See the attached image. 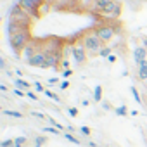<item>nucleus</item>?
Returning <instances> with one entry per match:
<instances>
[{
	"label": "nucleus",
	"mask_w": 147,
	"mask_h": 147,
	"mask_svg": "<svg viewBox=\"0 0 147 147\" xmlns=\"http://www.w3.org/2000/svg\"><path fill=\"white\" fill-rule=\"evenodd\" d=\"M26 64L31 66V67H42V69H45V67H47V54H45L43 50H38Z\"/></svg>",
	"instance_id": "nucleus-8"
},
{
	"label": "nucleus",
	"mask_w": 147,
	"mask_h": 147,
	"mask_svg": "<svg viewBox=\"0 0 147 147\" xmlns=\"http://www.w3.org/2000/svg\"><path fill=\"white\" fill-rule=\"evenodd\" d=\"M67 114L73 116V118H76V116H78V109H76V107H69V109H67Z\"/></svg>",
	"instance_id": "nucleus-31"
},
{
	"label": "nucleus",
	"mask_w": 147,
	"mask_h": 147,
	"mask_svg": "<svg viewBox=\"0 0 147 147\" xmlns=\"http://www.w3.org/2000/svg\"><path fill=\"white\" fill-rule=\"evenodd\" d=\"M14 73L18 75V78H23V75H24V73H23L21 69H14Z\"/></svg>",
	"instance_id": "nucleus-39"
},
{
	"label": "nucleus",
	"mask_w": 147,
	"mask_h": 147,
	"mask_svg": "<svg viewBox=\"0 0 147 147\" xmlns=\"http://www.w3.org/2000/svg\"><path fill=\"white\" fill-rule=\"evenodd\" d=\"M147 59V47H137L135 50H133V61H135V64H138V62H142V61H145Z\"/></svg>",
	"instance_id": "nucleus-10"
},
{
	"label": "nucleus",
	"mask_w": 147,
	"mask_h": 147,
	"mask_svg": "<svg viewBox=\"0 0 147 147\" xmlns=\"http://www.w3.org/2000/svg\"><path fill=\"white\" fill-rule=\"evenodd\" d=\"M85 49H87V52L90 54V55H99V52H100V49L104 47V43L100 42V38L94 33V31H90V33H87L83 38H82V42H80Z\"/></svg>",
	"instance_id": "nucleus-2"
},
{
	"label": "nucleus",
	"mask_w": 147,
	"mask_h": 147,
	"mask_svg": "<svg viewBox=\"0 0 147 147\" xmlns=\"http://www.w3.org/2000/svg\"><path fill=\"white\" fill-rule=\"evenodd\" d=\"M49 83H50V85H57V83H59V78H57V76H54V78H49Z\"/></svg>",
	"instance_id": "nucleus-37"
},
{
	"label": "nucleus",
	"mask_w": 147,
	"mask_h": 147,
	"mask_svg": "<svg viewBox=\"0 0 147 147\" xmlns=\"http://www.w3.org/2000/svg\"><path fill=\"white\" fill-rule=\"evenodd\" d=\"M33 87H35V90H36L38 94H45V90H47V88H45L40 82H35V83H33Z\"/></svg>",
	"instance_id": "nucleus-25"
},
{
	"label": "nucleus",
	"mask_w": 147,
	"mask_h": 147,
	"mask_svg": "<svg viewBox=\"0 0 147 147\" xmlns=\"http://www.w3.org/2000/svg\"><path fill=\"white\" fill-rule=\"evenodd\" d=\"M71 54H73V59H75L76 64H85L87 59H88V52L87 49L82 45V43H76L71 47Z\"/></svg>",
	"instance_id": "nucleus-5"
},
{
	"label": "nucleus",
	"mask_w": 147,
	"mask_h": 147,
	"mask_svg": "<svg viewBox=\"0 0 147 147\" xmlns=\"http://www.w3.org/2000/svg\"><path fill=\"white\" fill-rule=\"evenodd\" d=\"M94 100L95 102H100L102 100V87L100 85H97L95 90H94Z\"/></svg>",
	"instance_id": "nucleus-18"
},
{
	"label": "nucleus",
	"mask_w": 147,
	"mask_h": 147,
	"mask_svg": "<svg viewBox=\"0 0 147 147\" xmlns=\"http://www.w3.org/2000/svg\"><path fill=\"white\" fill-rule=\"evenodd\" d=\"M0 67L5 69V59H0Z\"/></svg>",
	"instance_id": "nucleus-42"
},
{
	"label": "nucleus",
	"mask_w": 147,
	"mask_h": 147,
	"mask_svg": "<svg viewBox=\"0 0 147 147\" xmlns=\"http://www.w3.org/2000/svg\"><path fill=\"white\" fill-rule=\"evenodd\" d=\"M94 33L100 38L102 43H107V42H111V40L114 38L116 30H114L113 24H100V26H97V28L94 30Z\"/></svg>",
	"instance_id": "nucleus-4"
},
{
	"label": "nucleus",
	"mask_w": 147,
	"mask_h": 147,
	"mask_svg": "<svg viewBox=\"0 0 147 147\" xmlns=\"http://www.w3.org/2000/svg\"><path fill=\"white\" fill-rule=\"evenodd\" d=\"M137 78L140 82H147V59L137 64Z\"/></svg>",
	"instance_id": "nucleus-11"
},
{
	"label": "nucleus",
	"mask_w": 147,
	"mask_h": 147,
	"mask_svg": "<svg viewBox=\"0 0 147 147\" xmlns=\"http://www.w3.org/2000/svg\"><path fill=\"white\" fill-rule=\"evenodd\" d=\"M47 144V138L43 137V135H38V137H35V140H33V147H42V145H45Z\"/></svg>",
	"instance_id": "nucleus-16"
},
{
	"label": "nucleus",
	"mask_w": 147,
	"mask_h": 147,
	"mask_svg": "<svg viewBox=\"0 0 147 147\" xmlns=\"http://www.w3.org/2000/svg\"><path fill=\"white\" fill-rule=\"evenodd\" d=\"M116 61H118V57H116V55H114V54H111V55H109V57H107V62H111V64H114V62H116Z\"/></svg>",
	"instance_id": "nucleus-35"
},
{
	"label": "nucleus",
	"mask_w": 147,
	"mask_h": 147,
	"mask_svg": "<svg viewBox=\"0 0 147 147\" xmlns=\"http://www.w3.org/2000/svg\"><path fill=\"white\" fill-rule=\"evenodd\" d=\"M80 131H82L83 135H87V137H90V133H92V130H90L88 126H82V128H80Z\"/></svg>",
	"instance_id": "nucleus-33"
},
{
	"label": "nucleus",
	"mask_w": 147,
	"mask_h": 147,
	"mask_svg": "<svg viewBox=\"0 0 147 147\" xmlns=\"http://www.w3.org/2000/svg\"><path fill=\"white\" fill-rule=\"evenodd\" d=\"M59 7H69V5H75L78 4V0H57Z\"/></svg>",
	"instance_id": "nucleus-19"
},
{
	"label": "nucleus",
	"mask_w": 147,
	"mask_h": 147,
	"mask_svg": "<svg viewBox=\"0 0 147 147\" xmlns=\"http://www.w3.org/2000/svg\"><path fill=\"white\" fill-rule=\"evenodd\" d=\"M45 95H47L49 99H52V100H55V102H61V99H59V95H57V94H54L52 90H45Z\"/></svg>",
	"instance_id": "nucleus-22"
},
{
	"label": "nucleus",
	"mask_w": 147,
	"mask_h": 147,
	"mask_svg": "<svg viewBox=\"0 0 147 147\" xmlns=\"http://www.w3.org/2000/svg\"><path fill=\"white\" fill-rule=\"evenodd\" d=\"M38 43H42V42H30V45H26V49L23 50L21 57H23L26 62H28V61H30V59H31V57H33V55L38 52V47H40Z\"/></svg>",
	"instance_id": "nucleus-9"
},
{
	"label": "nucleus",
	"mask_w": 147,
	"mask_h": 147,
	"mask_svg": "<svg viewBox=\"0 0 147 147\" xmlns=\"http://www.w3.org/2000/svg\"><path fill=\"white\" fill-rule=\"evenodd\" d=\"M47 54V67H52V69H59L61 62H62V54L61 50H52V52H45Z\"/></svg>",
	"instance_id": "nucleus-7"
},
{
	"label": "nucleus",
	"mask_w": 147,
	"mask_h": 147,
	"mask_svg": "<svg viewBox=\"0 0 147 147\" xmlns=\"http://www.w3.org/2000/svg\"><path fill=\"white\" fill-rule=\"evenodd\" d=\"M30 42H31L30 26H26V28H23V30H19L18 33H14V35L9 36V45H11L12 52H14L16 55H19V57H21L23 50L26 49V45H30Z\"/></svg>",
	"instance_id": "nucleus-1"
},
{
	"label": "nucleus",
	"mask_w": 147,
	"mask_h": 147,
	"mask_svg": "<svg viewBox=\"0 0 147 147\" xmlns=\"http://www.w3.org/2000/svg\"><path fill=\"white\" fill-rule=\"evenodd\" d=\"M114 113H116L118 116H126V114H128V107H126V106H118V107L114 109Z\"/></svg>",
	"instance_id": "nucleus-20"
},
{
	"label": "nucleus",
	"mask_w": 147,
	"mask_h": 147,
	"mask_svg": "<svg viewBox=\"0 0 147 147\" xmlns=\"http://www.w3.org/2000/svg\"><path fill=\"white\" fill-rule=\"evenodd\" d=\"M67 87H69V82H67V80H64V82L61 83V88H62V90H66Z\"/></svg>",
	"instance_id": "nucleus-38"
},
{
	"label": "nucleus",
	"mask_w": 147,
	"mask_h": 147,
	"mask_svg": "<svg viewBox=\"0 0 147 147\" xmlns=\"http://www.w3.org/2000/svg\"><path fill=\"white\" fill-rule=\"evenodd\" d=\"M14 147H23V145H14Z\"/></svg>",
	"instance_id": "nucleus-45"
},
{
	"label": "nucleus",
	"mask_w": 147,
	"mask_h": 147,
	"mask_svg": "<svg viewBox=\"0 0 147 147\" xmlns=\"http://www.w3.org/2000/svg\"><path fill=\"white\" fill-rule=\"evenodd\" d=\"M14 145H16L14 138H7V140H4L2 144H0V147H14Z\"/></svg>",
	"instance_id": "nucleus-26"
},
{
	"label": "nucleus",
	"mask_w": 147,
	"mask_h": 147,
	"mask_svg": "<svg viewBox=\"0 0 147 147\" xmlns=\"http://www.w3.org/2000/svg\"><path fill=\"white\" fill-rule=\"evenodd\" d=\"M71 75H73V69L69 67V69H62V78H71Z\"/></svg>",
	"instance_id": "nucleus-30"
},
{
	"label": "nucleus",
	"mask_w": 147,
	"mask_h": 147,
	"mask_svg": "<svg viewBox=\"0 0 147 147\" xmlns=\"http://www.w3.org/2000/svg\"><path fill=\"white\" fill-rule=\"evenodd\" d=\"M142 43H144V47H147V38H144V40H142Z\"/></svg>",
	"instance_id": "nucleus-44"
},
{
	"label": "nucleus",
	"mask_w": 147,
	"mask_h": 147,
	"mask_svg": "<svg viewBox=\"0 0 147 147\" xmlns=\"http://www.w3.org/2000/svg\"><path fill=\"white\" fill-rule=\"evenodd\" d=\"M47 121H49V123H50V125H52V126H55V128H57V130H64V126H62V125H61V123H57V121H55V119H54V118H50V116H47Z\"/></svg>",
	"instance_id": "nucleus-23"
},
{
	"label": "nucleus",
	"mask_w": 147,
	"mask_h": 147,
	"mask_svg": "<svg viewBox=\"0 0 147 147\" xmlns=\"http://www.w3.org/2000/svg\"><path fill=\"white\" fill-rule=\"evenodd\" d=\"M94 2L95 0H78V9L83 11V12H88V11H92Z\"/></svg>",
	"instance_id": "nucleus-14"
},
{
	"label": "nucleus",
	"mask_w": 147,
	"mask_h": 147,
	"mask_svg": "<svg viewBox=\"0 0 147 147\" xmlns=\"http://www.w3.org/2000/svg\"><path fill=\"white\" fill-rule=\"evenodd\" d=\"M111 49H113L111 45H104V47L100 49V52H99V57H106V59H107V57L111 55Z\"/></svg>",
	"instance_id": "nucleus-17"
},
{
	"label": "nucleus",
	"mask_w": 147,
	"mask_h": 147,
	"mask_svg": "<svg viewBox=\"0 0 147 147\" xmlns=\"http://www.w3.org/2000/svg\"><path fill=\"white\" fill-rule=\"evenodd\" d=\"M64 138H66V140H69V142H73V144H76V145H80V144H82L75 135H71V133H66V135H64Z\"/></svg>",
	"instance_id": "nucleus-24"
},
{
	"label": "nucleus",
	"mask_w": 147,
	"mask_h": 147,
	"mask_svg": "<svg viewBox=\"0 0 147 147\" xmlns=\"http://www.w3.org/2000/svg\"><path fill=\"white\" fill-rule=\"evenodd\" d=\"M113 2V0H95V2H94V5H92V11L94 12H99V14H102V11L109 5ZM90 12V11H88Z\"/></svg>",
	"instance_id": "nucleus-12"
},
{
	"label": "nucleus",
	"mask_w": 147,
	"mask_h": 147,
	"mask_svg": "<svg viewBox=\"0 0 147 147\" xmlns=\"http://www.w3.org/2000/svg\"><path fill=\"white\" fill-rule=\"evenodd\" d=\"M31 116H35V118H38V119H47V116H45L43 113H40V111H31Z\"/></svg>",
	"instance_id": "nucleus-29"
},
{
	"label": "nucleus",
	"mask_w": 147,
	"mask_h": 147,
	"mask_svg": "<svg viewBox=\"0 0 147 147\" xmlns=\"http://www.w3.org/2000/svg\"><path fill=\"white\" fill-rule=\"evenodd\" d=\"M61 67H64V69H69V61H67V59H62V62H61Z\"/></svg>",
	"instance_id": "nucleus-36"
},
{
	"label": "nucleus",
	"mask_w": 147,
	"mask_h": 147,
	"mask_svg": "<svg viewBox=\"0 0 147 147\" xmlns=\"http://www.w3.org/2000/svg\"><path fill=\"white\" fill-rule=\"evenodd\" d=\"M0 90H2V92H7V85H5V83H0Z\"/></svg>",
	"instance_id": "nucleus-40"
},
{
	"label": "nucleus",
	"mask_w": 147,
	"mask_h": 147,
	"mask_svg": "<svg viewBox=\"0 0 147 147\" xmlns=\"http://www.w3.org/2000/svg\"><path fill=\"white\" fill-rule=\"evenodd\" d=\"M45 4H47V5H54V4H57V2H55V0H45Z\"/></svg>",
	"instance_id": "nucleus-41"
},
{
	"label": "nucleus",
	"mask_w": 147,
	"mask_h": 147,
	"mask_svg": "<svg viewBox=\"0 0 147 147\" xmlns=\"http://www.w3.org/2000/svg\"><path fill=\"white\" fill-rule=\"evenodd\" d=\"M26 97H28V99H31V100H38V95H36L35 92H31V90H28V92H26Z\"/></svg>",
	"instance_id": "nucleus-32"
},
{
	"label": "nucleus",
	"mask_w": 147,
	"mask_h": 147,
	"mask_svg": "<svg viewBox=\"0 0 147 147\" xmlns=\"http://www.w3.org/2000/svg\"><path fill=\"white\" fill-rule=\"evenodd\" d=\"M14 142H16V145H24V144L28 142V138H26V137H16Z\"/></svg>",
	"instance_id": "nucleus-28"
},
{
	"label": "nucleus",
	"mask_w": 147,
	"mask_h": 147,
	"mask_svg": "<svg viewBox=\"0 0 147 147\" xmlns=\"http://www.w3.org/2000/svg\"><path fill=\"white\" fill-rule=\"evenodd\" d=\"M130 90H131V94H133V99H135V102H138V104H140V102H142V97H140V94L137 92V88H135V87H131Z\"/></svg>",
	"instance_id": "nucleus-27"
},
{
	"label": "nucleus",
	"mask_w": 147,
	"mask_h": 147,
	"mask_svg": "<svg viewBox=\"0 0 147 147\" xmlns=\"http://www.w3.org/2000/svg\"><path fill=\"white\" fill-rule=\"evenodd\" d=\"M14 95H18V97H24V95H26V92H24V90H21V88H14Z\"/></svg>",
	"instance_id": "nucleus-34"
},
{
	"label": "nucleus",
	"mask_w": 147,
	"mask_h": 147,
	"mask_svg": "<svg viewBox=\"0 0 147 147\" xmlns=\"http://www.w3.org/2000/svg\"><path fill=\"white\" fill-rule=\"evenodd\" d=\"M42 131H45V133H52V135H59V133H61V130H57L55 126H45V128H42Z\"/></svg>",
	"instance_id": "nucleus-21"
},
{
	"label": "nucleus",
	"mask_w": 147,
	"mask_h": 147,
	"mask_svg": "<svg viewBox=\"0 0 147 147\" xmlns=\"http://www.w3.org/2000/svg\"><path fill=\"white\" fill-rule=\"evenodd\" d=\"M18 4L31 19H38L40 18V7L45 5V0H18Z\"/></svg>",
	"instance_id": "nucleus-3"
},
{
	"label": "nucleus",
	"mask_w": 147,
	"mask_h": 147,
	"mask_svg": "<svg viewBox=\"0 0 147 147\" xmlns=\"http://www.w3.org/2000/svg\"><path fill=\"white\" fill-rule=\"evenodd\" d=\"M14 87H16V88H21V90H24V92H28V90L31 88V83L26 82V80H23V78H14Z\"/></svg>",
	"instance_id": "nucleus-13"
},
{
	"label": "nucleus",
	"mask_w": 147,
	"mask_h": 147,
	"mask_svg": "<svg viewBox=\"0 0 147 147\" xmlns=\"http://www.w3.org/2000/svg\"><path fill=\"white\" fill-rule=\"evenodd\" d=\"M4 114L5 116H11V118H18V119H21L24 114L23 113H19V111H12V109H4Z\"/></svg>",
	"instance_id": "nucleus-15"
},
{
	"label": "nucleus",
	"mask_w": 147,
	"mask_h": 147,
	"mask_svg": "<svg viewBox=\"0 0 147 147\" xmlns=\"http://www.w3.org/2000/svg\"><path fill=\"white\" fill-rule=\"evenodd\" d=\"M102 107H104V109H106V111H107V109H111V106H109V104H107V102H104V104H102Z\"/></svg>",
	"instance_id": "nucleus-43"
},
{
	"label": "nucleus",
	"mask_w": 147,
	"mask_h": 147,
	"mask_svg": "<svg viewBox=\"0 0 147 147\" xmlns=\"http://www.w3.org/2000/svg\"><path fill=\"white\" fill-rule=\"evenodd\" d=\"M102 16H106L107 19H118L121 16V4L116 2V0H113V2L102 11Z\"/></svg>",
	"instance_id": "nucleus-6"
}]
</instances>
